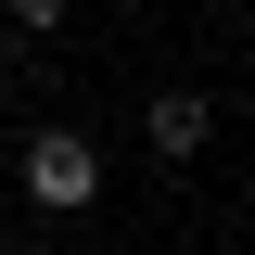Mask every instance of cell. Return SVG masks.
<instances>
[{"label":"cell","instance_id":"obj_2","mask_svg":"<svg viewBox=\"0 0 255 255\" xmlns=\"http://www.w3.org/2000/svg\"><path fill=\"white\" fill-rule=\"evenodd\" d=\"M140 140H153V166H191L204 140H217V102L204 90H153L140 102Z\"/></svg>","mask_w":255,"mask_h":255},{"label":"cell","instance_id":"obj_5","mask_svg":"<svg viewBox=\"0 0 255 255\" xmlns=\"http://www.w3.org/2000/svg\"><path fill=\"white\" fill-rule=\"evenodd\" d=\"M243 204H255V179H243Z\"/></svg>","mask_w":255,"mask_h":255},{"label":"cell","instance_id":"obj_1","mask_svg":"<svg viewBox=\"0 0 255 255\" xmlns=\"http://www.w3.org/2000/svg\"><path fill=\"white\" fill-rule=\"evenodd\" d=\"M13 191H26L51 230H77L102 204V140L90 128H26V153H13Z\"/></svg>","mask_w":255,"mask_h":255},{"label":"cell","instance_id":"obj_4","mask_svg":"<svg viewBox=\"0 0 255 255\" xmlns=\"http://www.w3.org/2000/svg\"><path fill=\"white\" fill-rule=\"evenodd\" d=\"M26 255H90V243H77V230H38V243H26Z\"/></svg>","mask_w":255,"mask_h":255},{"label":"cell","instance_id":"obj_3","mask_svg":"<svg viewBox=\"0 0 255 255\" xmlns=\"http://www.w3.org/2000/svg\"><path fill=\"white\" fill-rule=\"evenodd\" d=\"M0 13H13V38H64L77 26V0H0Z\"/></svg>","mask_w":255,"mask_h":255}]
</instances>
